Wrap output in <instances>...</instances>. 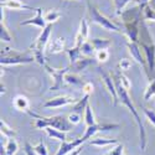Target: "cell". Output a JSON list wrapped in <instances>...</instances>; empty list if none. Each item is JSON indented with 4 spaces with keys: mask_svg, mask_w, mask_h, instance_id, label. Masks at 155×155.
Returning <instances> with one entry per match:
<instances>
[{
    "mask_svg": "<svg viewBox=\"0 0 155 155\" xmlns=\"http://www.w3.org/2000/svg\"><path fill=\"white\" fill-rule=\"evenodd\" d=\"M88 32H89V28H88V22L87 20L83 18L81 20V24H80V29L77 31V35L74 37V46H82L83 42L87 41L88 38Z\"/></svg>",
    "mask_w": 155,
    "mask_h": 155,
    "instance_id": "4fadbf2b",
    "label": "cell"
},
{
    "mask_svg": "<svg viewBox=\"0 0 155 155\" xmlns=\"http://www.w3.org/2000/svg\"><path fill=\"white\" fill-rule=\"evenodd\" d=\"M140 46L144 48V52L147 55V62L149 64V71H154V67H155V46L151 44V45H148V44H144L141 42Z\"/></svg>",
    "mask_w": 155,
    "mask_h": 155,
    "instance_id": "e0dca14e",
    "label": "cell"
},
{
    "mask_svg": "<svg viewBox=\"0 0 155 155\" xmlns=\"http://www.w3.org/2000/svg\"><path fill=\"white\" fill-rule=\"evenodd\" d=\"M2 150H0V155H8L6 153H5V147H3V144H2V148H0Z\"/></svg>",
    "mask_w": 155,
    "mask_h": 155,
    "instance_id": "ee69618b",
    "label": "cell"
},
{
    "mask_svg": "<svg viewBox=\"0 0 155 155\" xmlns=\"http://www.w3.org/2000/svg\"><path fill=\"white\" fill-rule=\"evenodd\" d=\"M120 125L115 124V123H109V124H93V125H88L86 132L83 134V139L86 141H88L89 139H92V137L98 133V132H108V130H115V129H119Z\"/></svg>",
    "mask_w": 155,
    "mask_h": 155,
    "instance_id": "8992f818",
    "label": "cell"
},
{
    "mask_svg": "<svg viewBox=\"0 0 155 155\" xmlns=\"http://www.w3.org/2000/svg\"><path fill=\"white\" fill-rule=\"evenodd\" d=\"M127 47H128V50H129V54L132 55V57L140 64V66H144L147 60H144L143 56H141V50H140L139 44L128 40V41H127Z\"/></svg>",
    "mask_w": 155,
    "mask_h": 155,
    "instance_id": "5bb4252c",
    "label": "cell"
},
{
    "mask_svg": "<svg viewBox=\"0 0 155 155\" xmlns=\"http://www.w3.org/2000/svg\"><path fill=\"white\" fill-rule=\"evenodd\" d=\"M88 101H89V94H84L82 99L77 101L74 104H73V107H72V112L81 113V114H82V112H84L86 107L88 106Z\"/></svg>",
    "mask_w": 155,
    "mask_h": 155,
    "instance_id": "7402d4cb",
    "label": "cell"
},
{
    "mask_svg": "<svg viewBox=\"0 0 155 155\" xmlns=\"http://www.w3.org/2000/svg\"><path fill=\"white\" fill-rule=\"evenodd\" d=\"M89 41H91V44L93 45L96 52L97 51H101V50H108V47H110V45H112L110 40H108V38L94 37V38H92V40H89Z\"/></svg>",
    "mask_w": 155,
    "mask_h": 155,
    "instance_id": "44dd1931",
    "label": "cell"
},
{
    "mask_svg": "<svg viewBox=\"0 0 155 155\" xmlns=\"http://www.w3.org/2000/svg\"><path fill=\"white\" fill-rule=\"evenodd\" d=\"M82 91L84 94H91L93 92V84L91 82H84L82 86Z\"/></svg>",
    "mask_w": 155,
    "mask_h": 155,
    "instance_id": "ab89813d",
    "label": "cell"
},
{
    "mask_svg": "<svg viewBox=\"0 0 155 155\" xmlns=\"http://www.w3.org/2000/svg\"><path fill=\"white\" fill-rule=\"evenodd\" d=\"M0 132H2V135H4L5 138H15L16 137V132L10 125H8V123L3 119L0 122Z\"/></svg>",
    "mask_w": 155,
    "mask_h": 155,
    "instance_id": "603a6c76",
    "label": "cell"
},
{
    "mask_svg": "<svg viewBox=\"0 0 155 155\" xmlns=\"http://www.w3.org/2000/svg\"><path fill=\"white\" fill-rule=\"evenodd\" d=\"M154 96H155V80L151 81V82L149 83V86L147 87L143 98H144V101H149V99H151V97H154Z\"/></svg>",
    "mask_w": 155,
    "mask_h": 155,
    "instance_id": "d6a6232c",
    "label": "cell"
},
{
    "mask_svg": "<svg viewBox=\"0 0 155 155\" xmlns=\"http://www.w3.org/2000/svg\"><path fill=\"white\" fill-rule=\"evenodd\" d=\"M19 150V145H18V141L14 138H9L8 143L5 145V153L8 155H15Z\"/></svg>",
    "mask_w": 155,
    "mask_h": 155,
    "instance_id": "d4e9b609",
    "label": "cell"
},
{
    "mask_svg": "<svg viewBox=\"0 0 155 155\" xmlns=\"http://www.w3.org/2000/svg\"><path fill=\"white\" fill-rule=\"evenodd\" d=\"M96 60L98 62H107L109 60V51L108 50H101L96 52Z\"/></svg>",
    "mask_w": 155,
    "mask_h": 155,
    "instance_id": "836d02e7",
    "label": "cell"
},
{
    "mask_svg": "<svg viewBox=\"0 0 155 155\" xmlns=\"http://www.w3.org/2000/svg\"><path fill=\"white\" fill-rule=\"evenodd\" d=\"M67 54L71 61V64H73L80 57H82V52H81V47L80 46H73L70 50H67Z\"/></svg>",
    "mask_w": 155,
    "mask_h": 155,
    "instance_id": "484cf974",
    "label": "cell"
},
{
    "mask_svg": "<svg viewBox=\"0 0 155 155\" xmlns=\"http://www.w3.org/2000/svg\"><path fill=\"white\" fill-rule=\"evenodd\" d=\"M35 61L34 56H28L25 54H19L16 51H10V48H4L2 51V60L0 64L2 66H15V64H26L32 63Z\"/></svg>",
    "mask_w": 155,
    "mask_h": 155,
    "instance_id": "3957f363",
    "label": "cell"
},
{
    "mask_svg": "<svg viewBox=\"0 0 155 155\" xmlns=\"http://www.w3.org/2000/svg\"><path fill=\"white\" fill-rule=\"evenodd\" d=\"M34 149L37 155H47V149H46V145L44 141H38L37 145L34 147Z\"/></svg>",
    "mask_w": 155,
    "mask_h": 155,
    "instance_id": "d590c367",
    "label": "cell"
},
{
    "mask_svg": "<svg viewBox=\"0 0 155 155\" xmlns=\"http://www.w3.org/2000/svg\"><path fill=\"white\" fill-rule=\"evenodd\" d=\"M36 15L29 20H24L20 22L21 26H25V25H34V26H37L40 29H45L46 28V20H45V16H42V9L41 8H36Z\"/></svg>",
    "mask_w": 155,
    "mask_h": 155,
    "instance_id": "7c38bea8",
    "label": "cell"
},
{
    "mask_svg": "<svg viewBox=\"0 0 155 155\" xmlns=\"http://www.w3.org/2000/svg\"><path fill=\"white\" fill-rule=\"evenodd\" d=\"M64 81H66V83L68 84H72V86H83L84 82H82V80L80 78L77 74H72V73H66V77H64Z\"/></svg>",
    "mask_w": 155,
    "mask_h": 155,
    "instance_id": "f1b7e54d",
    "label": "cell"
},
{
    "mask_svg": "<svg viewBox=\"0 0 155 155\" xmlns=\"http://www.w3.org/2000/svg\"><path fill=\"white\" fill-rule=\"evenodd\" d=\"M2 8L9 10H36L35 8L20 2V0H3Z\"/></svg>",
    "mask_w": 155,
    "mask_h": 155,
    "instance_id": "9a60e30c",
    "label": "cell"
},
{
    "mask_svg": "<svg viewBox=\"0 0 155 155\" xmlns=\"http://www.w3.org/2000/svg\"><path fill=\"white\" fill-rule=\"evenodd\" d=\"M130 2H135V0H113L114 3V9H115V14L120 15L123 9L125 8L127 4H129Z\"/></svg>",
    "mask_w": 155,
    "mask_h": 155,
    "instance_id": "1f68e13d",
    "label": "cell"
},
{
    "mask_svg": "<svg viewBox=\"0 0 155 155\" xmlns=\"http://www.w3.org/2000/svg\"><path fill=\"white\" fill-rule=\"evenodd\" d=\"M82 151V147H78L77 149H74L73 151H71L70 153V155H80V153Z\"/></svg>",
    "mask_w": 155,
    "mask_h": 155,
    "instance_id": "7bdbcfd3",
    "label": "cell"
},
{
    "mask_svg": "<svg viewBox=\"0 0 155 155\" xmlns=\"http://www.w3.org/2000/svg\"><path fill=\"white\" fill-rule=\"evenodd\" d=\"M114 82H115V87H117V93H118V98H119V101L123 103L125 107H128V109L130 110V113L133 114V117L135 118V122H137V124H138V127H139L140 149H141V150H145V148H147V134H145L144 124H143V122H141L140 115H139L138 110L135 109V107H134V104H133V102H132L130 97H129L128 91L122 86V83H120V81H119L118 74H115V77H114Z\"/></svg>",
    "mask_w": 155,
    "mask_h": 155,
    "instance_id": "6da1fadb",
    "label": "cell"
},
{
    "mask_svg": "<svg viewBox=\"0 0 155 155\" xmlns=\"http://www.w3.org/2000/svg\"><path fill=\"white\" fill-rule=\"evenodd\" d=\"M80 2H82V0H80Z\"/></svg>",
    "mask_w": 155,
    "mask_h": 155,
    "instance_id": "bcb514c9",
    "label": "cell"
},
{
    "mask_svg": "<svg viewBox=\"0 0 155 155\" xmlns=\"http://www.w3.org/2000/svg\"><path fill=\"white\" fill-rule=\"evenodd\" d=\"M81 52L84 56H92L93 54H96V50H94L93 45L91 44V41H86L81 46Z\"/></svg>",
    "mask_w": 155,
    "mask_h": 155,
    "instance_id": "4dcf8cb0",
    "label": "cell"
},
{
    "mask_svg": "<svg viewBox=\"0 0 155 155\" xmlns=\"http://www.w3.org/2000/svg\"><path fill=\"white\" fill-rule=\"evenodd\" d=\"M143 10V18L145 21H153L155 22V9H153L149 4L144 5L143 8H140Z\"/></svg>",
    "mask_w": 155,
    "mask_h": 155,
    "instance_id": "cb8c5ba5",
    "label": "cell"
},
{
    "mask_svg": "<svg viewBox=\"0 0 155 155\" xmlns=\"http://www.w3.org/2000/svg\"><path fill=\"white\" fill-rule=\"evenodd\" d=\"M117 74H118V77H119V81H120L122 86L127 89V91H129V89L132 88V83H130V81H129V78H128L127 76L122 74V73H117Z\"/></svg>",
    "mask_w": 155,
    "mask_h": 155,
    "instance_id": "8d00e7d4",
    "label": "cell"
},
{
    "mask_svg": "<svg viewBox=\"0 0 155 155\" xmlns=\"http://www.w3.org/2000/svg\"><path fill=\"white\" fill-rule=\"evenodd\" d=\"M0 38H2V41H5V42H10L12 40V37L9 32V29L6 28L4 21L0 22Z\"/></svg>",
    "mask_w": 155,
    "mask_h": 155,
    "instance_id": "f546056e",
    "label": "cell"
},
{
    "mask_svg": "<svg viewBox=\"0 0 155 155\" xmlns=\"http://www.w3.org/2000/svg\"><path fill=\"white\" fill-rule=\"evenodd\" d=\"M64 46H66V38L63 36L56 37L54 40H51L47 46H46V52L47 55H56L60 54L64 50Z\"/></svg>",
    "mask_w": 155,
    "mask_h": 155,
    "instance_id": "8fae6325",
    "label": "cell"
},
{
    "mask_svg": "<svg viewBox=\"0 0 155 155\" xmlns=\"http://www.w3.org/2000/svg\"><path fill=\"white\" fill-rule=\"evenodd\" d=\"M88 144L94 147H108L113 144H119V141L117 139H110V138H96L88 140Z\"/></svg>",
    "mask_w": 155,
    "mask_h": 155,
    "instance_id": "ac0fdd59",
    "label": "cell"
},
{
    "mask_svg": "<svg viewBox=\"0 0 155 155\" xmlns=\"http://www.w3.org/2000/svg\"><path fill=\"white\" fill-rule=\"evenodd\" d=\"M29 114L31 115V117L36 118V123H35L36 129H45L47 127H52L55 129H58V130L67 133L73 127V124L70 123L68 117H64V115H62V114L54 115V117H41V115L32 113V112H30Z\"/></svg>",
    "mask_w": 155,
    "mask_h": 155,
    "instance_id": "7a4b0ae2",
    "label": "cell"
},
{
    "mask_svg": "<svg viewBox=\"0 0 155 155\" xmlns=\"http://www.w3.org/2000/svg\"><path fill=\"white\" fill-rule=\"evenodd\" d=\"M135 2L139 4V6H140V8H143L144 5L149 4V2H150V0H135Z\"/></svg>",
    "mask_w": 155,
    "mask_h": 155,
    "instance_id": "b9f144b4",
    "label": "cell"
},
{
    "mask_svg": "<svg viewBox=\"0 0 155 155\" xmlns=\"http://www.w3.org/2000/svg\"><path fill=\"white\" fill-rule=\"evenodd\" d=\"M12 106L16 110H20V112H25V113H30L31 110L29 109L30 104H29V99L22 96V94H18L15 96V98L12 99Z\"/></svg>",
    "mask_w": 155,
    "mask_h": 155,
    "instance_id": "2e32d148",
    "label": "cell"
},
{
    "mask_svg": "<svg viewBox=\"0 0 155 155\" xmlns=\"http://www.w3.org/2000/svg\"><path fill=\"white\" fill-rule=\"evenodd\" d=\"M77 102L76 98L70 97V96H58L55 97L52 99H48L47 102L44 103V108H60V107H64V106H70V104H74Z\"/></svg>",
    "mask_w": 155,
    "mask_h": 155,
    "instance_id": "ba28073f",
    "label": "cell"
},
{
    "mask_svg": "<svg viewBox=\"0 0 155 155\" xmlns=\"http://www.w3.org/2000/svg\"><path fill=\"white\" fill-rule=\"evenodd\" d=\"M132 64H133V62H132L130 60L123 58V60H120L119 63H118V68L122 70V71H128V70L132 68Z\"/></svg>",
    "mask_w": 155,
    "mask_h": 155,
    "instance_id": "e575fe53",
    "label": "cell"
},
{
    "mask_svg": "<svg viewBox=\"0 0 155 155\" xmlns=\"http://www.w3.org/2000/svg\"><path fill=\"white\" fill-rule=\"evenodd\" d=\"M68 120L70 123H72L73 125L78 124L81 122V113H76V112H71L68 114Z\"/></svg>",
    "mask_w": 155,
    "mask_h": 155,
    "instance_id": "74e56055",
    "label": "cell"
},
{
    "mask_svg": "<svg viewBox=\"0 0 155 155\" xmlns=\"http://www.w3.org/2000/svg\"><path fill=\"white\" fill-rule=\"evenodd\" d=\"M138 15L133 16L132 19H124V32L128 36L129 41L138 42V35H139V29H138Z\"/></svg>",
    "mask_w": 155,
    "mask_h": 155,
    "instance_id": "52a82bcc",
    "label": "cell"
},
{
    "mask_svg": "<svg viewBox=\"0 0 155 155\" xmlns=\"http://www.w3.org/2000/svg\"><path fill=\"white\" fill-rule=\"evenodd\" d=\"M98 72H99L101 76H102V80H103V82H104L106 88L108 89V92H109V93L112 94V97H113V104L117 106L119 98H118V93H117V87H115V82L113 81L114 78H113L110 74L106 73L104 71H102L101 68H98Z\"/></svg>",
    "mask_w": 155,
    "mask_h": 155,
    "instance_id": "9c48e42d",
    "label": "cell"
},
{
    "mask_svg": "<svg viewBox=\"0 0 155 155\" xmlns=\"http://www.w3.org/2000/svg\"><path fill=\"white\" fill-rule=\"evenodd\" d=\"M88 12H89V18H91V21L102 26L106 30H110V31H115V32H122V30L115 25L114 22H112V20H109L108 18H106L103 14L98 11L97 8H94L91 3H88Z\"/></svg>",
    "mask_w": 155,
    "mask_h": 155,
    "instance_id": "277c9868",
    "label": "cell"
},
{
    "mask_svg": "<svg viewBox=\"0 0 155 155\" xmlns=\"http://www.w3.org/2000/svg\"><path fill=\"white\" fill-rule=\"evenodd\" d=\"M83 143H86V140L83 138L76 139V140H72V141H67V140L61 141V145H60V148H58V150L55 155H67L71 151H73L74 149L81 147Z\"/></svg>",
    "mask_w": 155,
    "mask_h": 155,
    "instance_id": "30bf717a",
    "label": "cell"
},
{
    "mask_svg": "<svg viewBox=\"0 0 155 155\" xmlns=\"http://www.w3.org/2000/svg\"><path fill=\"white\" fill-rule=\"evenodd\" d=\"M93 63H94V60L89 58L88 56L87 57H80L73 64H71V67L74 68L76 71H82V70H86L88 66H91Z\"/></svg>",
    "mask_w": 155,
    "mask_h": 155,
    "instance_id": "d6986e66",
    "label": "cell"
},
{
    "mask_svg": "<svg viewBox=\"0 0 155 155\" xmlns=\"http://www.w3.org/2000/svg\"><path fill=\"white\" fill-rule=\"evenodd\" d=\"M24 151H25V154H26V155H37L36 151H35V149H34V147L30 143H25Z\"/></svg>",
    "mask_w": 155,
    "mask_h": 155,
    "instance_id": "60d3db41",
    "label": "cell"
},
{
    "mask_svg": "<svg viewBox=\"0 0 155 155\" xmlns=\"http://www.w3.org/2000/svg\"><path fill=\"white\" fill-rule=\"evenodd\" d=\"M62 16V14L60 11H57L56 9H52V10H48L46 14H45V20L47 24H54Z\"/></svg>",
    "mask_w": 155,
    "mask_h": 155,
    "instance_id": "4316f807",
    "label": "cell"
},
{
    "mask_svg": "<svg viewBox=\"0 0 155 155\" xmlns=\"http://www.w3.org/2000/svg\"><path fill=\"white\" fill-rule=\"evenodd\" d=\"M144 114L147 115L148 120L155 127V112H154L153 109H148V108H145V109H144Z\"/></svg>",
    "mask_w": 155,
    "mask_h": 155,
    "instance_id": "f35d334b",
    "label": "cell"
},
{
    "mask_svg": "<svg viewBox=\"0 0 155 155\" xmlns=\"http://www.w3.org/2000/svg\"><path fill=\"white\" fill-rule=\"evenodd\" d=\"M45 70L47 71V73L52 77V80H54V84L51 86V91H57V89L62 88L63 84L66 83V81H64V77H66V73L68 72L70 67H66V68H54V67H51L50 64H45Z\"/></svg>",
    "mask_w": 155,
    "mask_h": 155,
    "instance_id": "5b68a950",
    "label": "cell"
},
{
    "mask_svg": "<svg viewBox=\"0 0 155 155\" xmlns=\"http://www.w3.org/2000/svg\"><path fill=\"white\" fill-rule=\"evenodd\" d=\"M44 130L46 132L48 138H52V139H56V140H60V141H64L67 139L66 133L62 132V130H58V129H55L52 127H47V128L44 129Z\"/></svg>",
    "mask_w": 155,
    "mask_h": 155,
    "instance_id": "ffe728a7",
    "label": "cell"
},
{
    "mask_svg": "<svg viewBox=\"0 0 155 155\" xmlns=\"http://www.w3.org/2000/svg\"><path fill=\"white\" fill-rule=\"evenodd\" d=\"M84 122H86L87 127H88V125H93V124H96L94 113H93V110H92V107L89 106V103H88V106H87L86 109H84Z\"/></svg>",
    "mask_w": 155,
    "mask_h": 155,
    "instance_id": "83f0119b",
    "label": "cell"
},
{
    "mask_svg": "<svg viewBox=\"0 0 155 155\" xmlns=\"http://www.w3.org/2000/svg\"><path fill=\"white\" fill-rule=\"evenodd\" d=\"M5 93V87L3 86V83H2V94H4Z\"/></svg>",
    "mask_w": 155,
    "mask_h": 155,
    "instance_id": "f6af8a7d",
    "label": "cell"
}]
</instances>
